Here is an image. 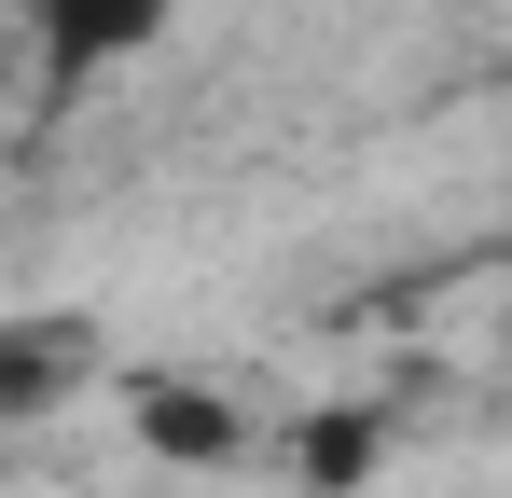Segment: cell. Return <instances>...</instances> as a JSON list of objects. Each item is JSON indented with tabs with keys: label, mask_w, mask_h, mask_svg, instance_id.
<instances>
[{
	"label": "cell",
	"mask_w": 512,
	"mask_h": 498,
	"mask_svg": "<svg viewBox=\"0 0 512 498\" xmlns=\"http://www.w3.org/2000/svg\"><path fill=\"white\" fill-rule=\"evenodd\" d=\"M180 28V0H28V56H42V97H84L125 56H153Z\"/></svg>",
	"instance_id": "1"
},
{
	"label": "cell",
	"mask_w": 512,
	"mask_h": 498,
	"mask_svg": "<svg viewBox=\"0 0 512 498\" xmlns=\"http://www.w3.org/2000/svg\"><path fill=\"white\" fill-rule=\"evenodd\" d=\"M125 415H139V443L167 457V471H236L263 429H250V402L236 388H194V374H139L125 388Z\"/></svg>",
	"instance_id": "2"
},
{
	"label": "cell",
	"mask_w": 512,
	"mask_h": 498,
	"mask_svg": "<svg viewBox=\"0 0 512 498\" xmlns=\"http://www.w3.org/2000/svg\"><path fill=\"white\" fill-rule=\"evenodd\" d=\"M305 471H319V485H360V471H374V415H319V429H305Z\"/></svg>",
	"instance_id": "3"
}]
</instances>
